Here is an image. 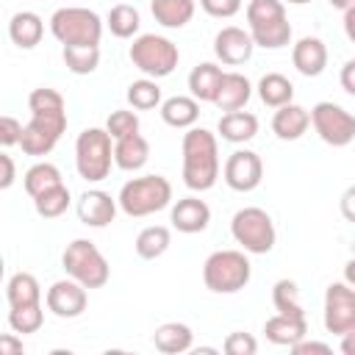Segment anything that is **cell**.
<instances>
[{
	"label": "cell",
	"mask_w": 355,
	"mask_h": 355,
	"mask_svg": "<svg viewBox=\"0 0 355 355\" xmlns=\"http://www.w3.org/2000/svg\"><path fill=\"white\" fill-rule=\"evenodd\" d=\"M286 3H291V6H305V3H311V0H286Z\"/></svg>",
	"instance_id": "cell-52"
},
{
	"label": "cell",
	"mask_w": 355,
	"mask_h": 355,
	"mask_svg": "<svg viewBox=\"0 0 355 355\" xmlns=\"http://www.w3.org/2000/svg\"><path fill=\"white\" fill-rule=\"evenodd\" d=\"M86 302H89V288L72 280L69 275L64 280H55L44 294L47 311L55 313L58 319H78L86 311Z\"/></svg>",
	"instance_id": "cell-14"
},
{
	"label": "cell",
	"mask_w": 355,
	"mask_h": 355,
	"mask_svg": "<svg viewBox=\"0 0 355 355\" xmlns=\"http://www.w3.org/2000/svg\"><path fill=\"white\" fill-rule=\"evenodd\" d=\"M22 122L19 119H14V116H8V114H3L0 116V144L3 147H14V144H19L22 141Z\"/></svg>",
	"instance_id": "cell-42"
},
{
	"label": "cell",
	"mask_w": 355,
	"mask_h": 355,
	"mask_svg": "<svg viewBox=\"0 0 355 355\" xmlns=\"http://www.w3.org/2000/svg\"><path fill=\"white\" fill-rule=\"evenodd\" d=\"M291 64L300 75L316 78L327 67V47L319 36H302L291 44Z\"/></svg>",
	"instance_id": "cell-18"
},
{
	"label": "cell",
	"mask_w": 355,
	"mask_h": 355,
	"mask_svg": "<svg viewBox=\"0 0 355 355\" xmlns=\"http://www.w3.org/2000/svg\"><path fill=\"white\" fill-rule=\"evenodd\" d=\"M216 133L222 136V141H230V144H247L255 139L258 133V116L250 114V111H227L219 116L216 122Z\"/></svg>",
	"instance_id": "cell-22"
},
{
	"label": "cell",
	"mask_w": 355,
	"mask_h": 355,
	"mask_svg": "<svg viewBox=\"0 0 355 355\" xmlns=\"http://www.w3.org/2000/svg\"><path fill=\"white\" fill-rule=\"evenodd\" d=\"M150 161V141L141 133H130L114 141V166L125 172H139Z\"/></svg>",
	"instance_id": "cell-23"
},
{
	"label": "cell",
	"mask_w": 355,
	"mask_h": 355,
	"mask_svg": "<svg viewBox=\"0 0 355 355\" xmlns=\"http://www.w3.org/2000/svg\"><path fill=\"white\" fill-rule=\"evenodd\" d=\"M128 103L136 108V111H153V108H161V86L155 78H139L128 86Z\"/></svg>",
	"instance_id": "cell-36"
},
{
	"label": "cell",
	"mask_w": 355,
	"mask_h": 355,
	"mask_svg": "<svg viewBox=\"0 0 355 355\" xmlns=\"http://www.w3.org/2000/svg\"><path fill=\"white\" fill-rule=\"evenodd\" d=\"M153 344L158 352L164 355H180V352H189L191 344H194V333L189 324L183 322H164L155 327L153 333Z\"/></svg>",
	"instance_id": "cell-27"
},
{
	"label": "cell",
	"mask_w": 355,
	"mask_h": 355,
	"mask_svg": "<svg viewBox=\"0 0 355 355\" xmlns=\"http://www.w3.org/2000/svg\"><path fill=\"white\" fill-rule=\"evenodd\" d=\"M291 352L294 355H308V352H322V355H327L330 352V344H324V341H297L294 347H291Z\"/></svg>",
	"instance_id": "cell-46"
},
{
	"label": "cell",
	"mask_w": 355,
	"mask_h": 355,
	"mask_svg": "<svg viewBox=\"0 0 355 355\" xmlns=\"http://www.w3.org/2000/svg\"><path fill=\"white\" fill-rule=\"evenodd\" d=\"M272 305L277 313L283 316H300L305 319V308H302V300H300V288L294 280L288 277H280L275 286H272Z\"/></svg>",
	"instance_id": "cell-35"
},
{
	"label": "cell",
	"mask_w": 355,
	"mask_h": 355,
	"mask_svg": "<svg viewBox=\"0 0 355 355\" xmlns=\"http://www.w3.org/2000/svg\"><path fill=\"white\" fill-rule=\"evenodd\" d=\"M28 108H31V122L22 130V153L25 155H50L58 139L67 130V103L61 92L50 86H39L28 94Z\"/></svg>",
	"instance_id": "cell-1"
},
{
	"label": "cell",
	"mask_w": 355,
	"mask_h": 355,
	"mask_svg": "<svg viewBox=\"0 0 355 355\" xmlns=\"http://www.w3.org/2000/svg\"><path fill=\"white\" fill-rule=\"evenodd\" d=\"M150 11L155 17L158 25L164 28H186L197 11V3L194 0H150Z\"/></svg>",
	"instance_id": "cell-28"
},
{
	"label": "cell",
	"mask_w": 355,
	"mask_h": 355,
	"mask_svg": "<svg viewBox=\"0 0 355 355\" xmlns=\"http://www.w3.org/2000/svg\"><path fill=\"white\" fill-rule=\"evenodd\" d=\"M169 222L178 233H186V236H194V233H202L208 225H211V208L205 200L200 197H183L172 205L169 211Z\"/></svg>",
	"instance_id": "cell-17"
},
{
	"label": "cell",
	"mask_w": 355,
	"mask_h": 355,
	"mask_svg": "<svg viewBox=\"0 0 355 355\" xmlns=\"http://www.w3.org/2000/svg\"><path fill=\"white\" fill-rule=\"evenodd\" d=\"M61 266L72 280H78L86 288H103L111 277V266L105 255L89 239H72L61 252Z\"/></svg>",
	"instance_id": "cell-8"
},
{
	"label": "cell",
	"mask_w": 355,
	"mask_h": 355,
	"mask_svg": "<svg viewBox=\"0 0 355 355\" xmlns=\"http://www.w3.org/2000/svg\"><path fill=\"white\" fill-rule=\"evenodd\" d=\"M324 330L333 336H344L349 330H355V288L341 280V283H330L324 291Z\"/></svg>",
	"instance_id": "cell-12"
},
{
	"label": "cell",
	"mask_w": 355,
	"mask_h": 355,
	"mask_svg": "<svg viewBox=\"0 0 355 355\" xmlns=\"http://www.w3.org/2000/svg\"><path fill=\"white\" fill-rule=\"evenodd\" d=\"M130 64L144 75V78H166L175 72L178 61H180V50L172 39L158 36V33H141L133 39L130 50H128Z\"/></svg>",
	"instance_id": "cell-7"
},
{
	"label": "cell",
	"mask_w": 355,
	"mask_h": 355,
	"mask_svg": "<svg viewBox=\"0 0 355 355\" xmlns=\"http://www.w3.org/2000/svg\"><path fill=\"white\" fill-rule=\"evenodd\" d=\"M169 244H172V230L166 225H150V227L139 230L133 250L141 261H155L169 250Z\"/></svg>",
	"instance_id": "cell-29"
},
{
	"label": "cell",
	"mask_w": 355,
	"mask_h": 355,
	"mask_svg": "<svg viewBox=\"0 0 355 355\" xmlns=\"http://www.w3.org/2000/svg\"><path fill=\"white\" fill-rule=\"evenodd\" d=\"M116 208H119V200H114L103 189H89L75 202V214L86 227H108L116 216Z\"/></svg>",
	"instance_id": "cell-16"
},
{
	"label": "cell",
	"mask_w": 355,
	"mask_h": 355,
	"mask_svg": "<svg viewBox=\"0 0 355 355\" xmlns=\"http://www.w3.org/2000/svg\"><path fill=\"white\" fill-rule=\"evenodd\" d=\"M44 36V22L36 11H17L8 19V39L19 50H33Z\"/></svg>",
	"instance_id": "cell-24"
},
{
	"label": "cell",
	"mask_w": 355,
	"mask_h": 355,
	"mask_svg": "<svg viewBox=\"0 0 355 355\" xmlns=\"http://www.w3.org/2000/svg\"><path fill=\"white\" fill-rule=\"evenodd\" d=\"M252 97V83L247 75L241 72H225L222 75V83H219V92H216V100L214 105L219 111H241Z\"/></svg>",
	"instance_id": "cell-20"
},
{
	"label": "cell",
	"mask_w": 355,
	"mask_h": 355,
	"mask_svg": "<svg viewBox=\"0 0 355 355\" xmlns=\"http://www.w3.org/2000/svg\"><path fill=\"white\" fill-rule=\"evenodd\" d=\"M42 324H44V308H42V302L8 308V327L14 333L28 336V333H36Z\"/></svg>",
	"instance_id": "cell-38"
},
{
	"label": "cell",
	"mask_w": 355,
	"mask_h": 355,
	"mask_svg": "<svg viewBox=\"0 0 355 355\" xmlns=\"http://www.w3.org/2000/svg\"><path fill=\"white\" fill-rule=\"evenodd\" d=\"M61 58L72 75H92L100 67V44H69L61 47Z\"/></svg>",
	"instance_id": "cell-34"
},
{
	"label": "cell",
	"mask_w": 355,
	"mask_h": 355,
	"mask_svg": "<svg viewBox=\"0 0 355 355\" xmlns=\"http://www.w3.org/2000/svg\"><path fill=\"white\" fill-rule=\"evenodd\" d=\"M338 208H341V216L355 225V183L349 189H344V194L338 200Z\"/></svg>",
	"instance_id": "cell-44"
},
{
	"label": "cell",
	"mask_w": 355,
	"mask_h": 355,
	"mask_svg": "<svg viewBox=\"0 0 355 355\" xmlns=\"http://www.w3.org/2000/svg\"><path fill=\"white\" fill-rule=\"evenodd\" d=\"M311 125L330 147H347L355 141V116L333 100H322L311 108Z\"/></svg>",
	"instance_id": "cell-11"
},
{
	"label": "cell",
	"mask_w": 355,
	"mask_h": 355,
	"mask_svg": "<svg viewBox=\"0 0 355 355\" xmlns=\"http://www.w3.org/2000/svg\"><path fill=\"white\" fill-rule=\"evenodd\" d=\"M344 280L355 288V258H349V261H347V266H344Z\"/></svg>",
	"instance_id": "cell-50"
},
{
	"label": "cell",
	"mask_w": 355,
	"mask_h": 355,
	"mask_svg": "<svg viewBox=\"0 0 355 355\" xmlns=\"http://www.w3.org/2000/svg\"><path fill=\"white\" fill-rule=\"evenodd\" d=\"M252 50H255V42H252L250 31H244L239 25H225L214 36V55L227 67L247 64L252 58Z\"/></svg>",
	"instance_id": "cell-15"
},
{
	"label": "cell",
	"mask_w": 355,
	"mask_h": 355,
	"mask_svg": "<svg viewBox=\"0 0 355 355\" xmlns=\"http://www.w3.org/2000/svg\"><path fill=\"white\" fill-rule=\"evenodd\" d=\"M222 75H225V69L219 64H214V61L197 64L189 72V92H191V97L200 100V103H214L216 92H219V83H222Z\"/></svg>",
	"instance_id": "cell-26"
},
{
	"label": "cell",
	"mask_w": 355,
	"mask_h": 355,
	"mask_svg": "<svg viewBox=\"0 0 355 355\" xmlns=\"http://www.w3.org/2000/svg\"><path fill=\"white\" fill-rule=\"evenodd\" d=\"M344 36H347L349 44L355 47V6L344 11Z\"/></svg>",
	"instance_id": "cell-48"
},
{
	"label": "cell",
	"mask_w": 355,
	"mask_h": 355,
	"mask_svg": "<svg viewBox=\"0 0 355 355\" xmlns=\"http://www.w3.org/2000/svg\"><path fill=\"white\" fill-rule=\"evenodd\" d=\"M327 3H330V8H338V11H347L355 6V0H327Z\"/></svg>",
	"instance_id": "cell-51"
},
{
	"label": "cell",
	"mask_w": 355,
	"mask_h": 355,
	"mask_svg": "<svg viewBox=\"0 0 355 355\" xmlns=\"http://www.w3.org/2000/svg\"><path fill=\"white\" fill-rule=\"evenodd\" d=\"M161 119L169 128L189 130L200 119V100H194L191 94H175V97H169V100L161 103Z\"/></svg>",
	"instance_id": "cell-25"
},
{
	"label": "cell",
	"mask_w": 355,
	"mask_h": 355,
	"mask_svg": "<svg viewBox=\"0 0 355 355\" xmlns=\"http://www.w3.org/2000/svg\"><path fill=\"white\" fill-rule=\"evenodd\" d=\"M258 97L269 108H280L286 103H294V83L280 72H266L258 80Z\"/></svg>",
	"instance_id": "cell-30"
},
{
	"label": "cell",
	"mask_w": 355,
	"mask_h": 355,
	"mask_svg": "<svg viewBox=\"0 0 355 355\" xmlns=\"http://www.w3.org/2000/svg\"><path fill=\"white\" fill-rule=\"evenodd\" d=\"M105 130L111 133V139H122V136H130V133H139V116L133 111H125V108H116L108 114L105 119Z\"/></svg>",
	"instance_id": "cell-39"
},
{
	"label": "cell",
	"mask_w": 355,
	"mask_h": 355,
	"mask_svg": "<svg viewBox=\"0 0 355 355\" xmlns=\"http://www.w3.org/2000/svg\"><path fill=\"white\" fill-rule=\"evenodd\" d=\"M263 336L266 341H272L275 347H294L297 341H302L308 336V319H300V316H283V313H275L263 322Z\"/></svg>",
	"instance_id": "cell-21"
},
{
	"label": "cell",
	"mask_w": 355,
	"mask_h": 355,
	"mask_svg": "<svg viewBox=\"0 0 355 355\" xmlns=\"http://www.w3.org/2000/svg\"><path fill=\"white\" fill-rule=\"evenodd\" d=\"M61 183H64V178H61L58 166L50 164V161H36V164L25 172V178H22V186H25V191H28L31 200L39 197V194H44L47 189L61 186Z\"/></svg>",
	"instance_id": "cell-33"
},
{
	"label": "cell",
	"mask_w": 355,
	"mask_h": 355,
	"mask_svg": "<svg viewBox=\"0 0 355 355\" xmlns=\"http://www.w3.org/2000/svg\"><path fill=\"white\" fill-rule=\"evenodd\" d=\"M252 277V263L244 250H216L202 263V283L214 294H236Z\"/></svg>",
	"instance_id": "cell-4"
},
{
	"label": "cell",
	"mask_w": 355,
	"mask_h": 355,
	"mask_svg": "<svg viewBox=\"0 0 355 355\" xmlns=\"http://www.w3.org/2000/svg\"><path fill=\"white\" fill-rule=\"evenodd\" d=\"M230 236L250 255H266V252H272V247L277 241V230H275L272 216L258 205H247V208H239L233 214Z\"/></svg>",
	"instance_id": "cell-9"
},
{
	"label": "cell",
	"mask_w": 355,
	"mask_h": 355,
	"mask_svg": "<svg viewBox=\"0 0 355 355\" xmlns=\"http://www.w3.org/2000/svg\"><path fill=\"white\" fill-rule=\"evenodd\" d=\"M0 164H3V178H0V189H11L14 183V161L8 153H0Z\"/></svg>",
	"instance_id": "cell-47"
},
{
	"label": "cell",
	"mask_w": 355,
	"mask_h": 355,
	"mask_svg": "<svg viewBox=\"0 0 355 355\" xmlns=\"http://www.w3.org/2000/svg\"><path fill=\"white\" fill-rule=\"evenodd\" d=\"M6 300H8V308L42 302V286L31 272H14L6 283Z\"/></svg>",
	"instance_id": "cell-31"
},
{
	"label": "cell",
	"mask_w": 355,
	"mask_h": 355,
	"mask_svg": "<svg viewBox=\"0 0 355 355\" xmlns=\"http://www.w3.org/2000/svg\"><path fill=\"white\" fill-rule=\"evenodd\" d=\"M200 8L214 19H230L241 11V0H200Z\"/></svg>",
	"instance_id": "cell-41"
},
{
	"label": "cell",
	"mask_w": 355,
	"mask_h": 355,
	"mask_svg": "<svg viewBox=\"0 0 355 355\" xmlns=\"http://www.w3.org/2000/svg\"><path fill=\"white\" fill-rule=\"evenodd\" d=\"M247 31L255 47L280 50L291 44V22L286 17L283 0H250L247 3Z\"/></svg>",
	"instance_id": "cell-3"
},
{
	"label": "cell",
	"mask_w": 355,
	"mask_h": 355,
	"mask_svg": "<svg viewBox=\"0 0 355 355\" xmlns=\"http://www.w3.org/2000/svg\"><path fill=\"white\" fill-rule=\"evenodd\" d=\"M50 33L61 42V47H69V44H100V39H103V19L92 8L64 6V8L53 11Z\"/></svg>",
	"instance_id": "cell-10"
},
{
	"label": "cell",
	"mask_w": 355,
	"mask_h": 355,
	"mask_svg": "<svg viewBox=\"0 0 355 355\" xmlns=\"http://www.w3.org/2000/svg\"><path fill=\"white\" fill-rule=\"evenodd\" d=\"M116 200H119L122 214H128L133 219H141V216L164 211L172 202V183L164 175H141V178L128 180L119 189Z\"/></svg>",
	"instance_id": "cell-5"
},
{
	"label": "cell",
	"mask_w": 355,
	"mask_h": 355,
	"mask_svg": "<svg viewBox=\"0 0 355 355\" xmlns=\"http://www.w3.org/2000/svg\"><path fill=\"white\" fill-rule=\"evenodd\" d=\"M338 80H341V89H344L347 94H352V97H355V58H349V61L341 67Z\"/></svg>",
	"instance_id": "cell-45"
},
{
	"label": "cell",
	"mask_w": 355,
	"mask_h": 355,
	"mask_svg": "<svg viewBox=\"0 0 355 355\" xmlns=\"http://www.w3.org/2000/svg\"><path fill=\"white\" fill-rule=\"evenodd\" d=\"M222 349H225L227 355H255V352H258V341H255L250 333L233 330V333H227Z\"/></svg>",
	"instance_id": "cell-40"
},
{
	"label": "cell",
	"mask_w": 355,
	"mask_h": 355,
	"mask_svg": "<svg viewBox=\"0 0 355 355\" xmlns=\"http://www.w3.org/2000/svg\"><path fill=\"white\" fill-rule=\"evenodd\" d=\"M25 347H22V336L17 333H3L0 336V355H22Z\"/></svg>",
	"instance_id": "cell-43"
},
{
	"label": "cell",
	"mask_w": 355,
	"mask_h": 355,
	"mask_svg": "<svg viewBox=\"0 0 355 355\" xmlns=\"http://www.w3.org/2000/svg\"><path fill=\"white\" fill-rule=\"evenodd\" d=\"M338 349H341L344 355H355V330H349V333H344V336H341Z\"/></svg>",
	"instance_id": "cell-49"
},
{
	"label": "cell",
	"mask_w": 355,
	"mask_h": 355,
	"mask_svg": "<svg viewBox=\"0 0 355 355\" xmlns=\"http://www.w3.org/2000/svg\"><path fill=\"white\" fill-rule=\"evenodd\" d=\"M311 128V111L297 105V103H286L280 108H275V116H272V133L280 139V141H297L308 133Z\"/></svg>",
	"instance_id": "cell-19"
},
{
	"label": "cell",
	"mask_w": 355,
	"mask_h": 355,
	"mask_svg": "<svg viewBox=\"0 0 355 355\" xmlns=\"http://www.w3.org/2000/svg\"><path fill=\"white\" fill-rule=\"evenodd\" d=\"M222 178L233 191H255L263 180V161L255 150H233L222 166Z\"/></svg>",
	"instance_id": "cell-13"
},
{
	"label": "cell",
	"mask_w": 355,
	"mask_h": 355,
	"mask_svg": "<svg viewBox=\"0 0 355 355\" xmlns=\"http://www.w3.org/2000/svg\"><path fill=\"white\" fill-rule=\"evenodd\" d=\"M69 202H72V194H69V189L64 183L55 186V189H47L39 197H33V208H36V214L42 219H58L69 208Z\"/></svg>",
	"instance_id": "cell-37"
},
{
	"label": "cell",
	"mask_w": 355,
	"mask_h": 355,
	"mask_svg": "<svg viewBox=\"0 0 355 355\" xmlns=\"http://www.w3.org/2000/svg\"><path fill=\"white\" fill-rule=\"evenodd\" d=\"M183 183L191 191H208L219 180V141L208 128H189L180 141Z\"/></svg>",
	"instance_id": "cell-2"
},
{
	"label": "cell",
	"mask_w": 355,
	"mask_h": 355,
	"mask_svg": "<svg viewBox=\"0 0 355 355\" xmlns=\"http://www.w3.org/2000/svg\"><path fill=\"white\" fill-rule=\"evenodd\" d=\"M105 28L116 39H133L139 33V28H141V14L130 3H116V6H111L108 17H105Z\"/></svg>",
	"instance_id": "cell-32"
},
{
	"label": "cell",
	"mask_w": 355,
	"mask_h": 355,
	"mask_svg": "<svg viewBox=\"0 0 355 355\" xmlns=\"http://www.w3.org/2000/svg\"><path fill=\"white\" fill-rule=\"evenodd\" d=\"M114 147L105 128H86L75 139V169L86 183H100L111 175Z\"/></svg>",
	"instance_id": "cell-6"
}]
</instances>
